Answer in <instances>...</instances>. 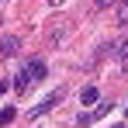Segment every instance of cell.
<instances>
[{
    "mask_svg": "<svg viewBox=\"0 0 128 128\" xmlns=\"http://www.w3.org/2000/svg\"><path fill=\"white\" fill-rule=\"evenodd\" d=\"M107 111H111V104H97L94 111H86V114H80L76 121H80V125H90V121H97V118H104Z\"/></svg>",
    "mask_w": 128,
    "mask_h": 128,
    "instance_id": "1",
    "label": "cell"
},
{
    "mask_svg": "<svg viewBox=\"0 0 128 128\" xmlns=\"http://www.w3.org/2000/svg\"><path fill=\"white\" fill-rule=\"evenodd\" d=\"M0 56H7V59L18 56V38H14V35H4V38H0Z\"/></svg>",
    "mask_w": 128,
    "mask_h": 128,
    "instance_id": "2",
    "label": "cell"
},
{
    "mask_svg": "<svg viewBox=\"0 0 128 128\" xmlns=\"http://www.w3.org/2000/svg\"><path fill=\"white\" fill-rule=\"evenodd\" d=\"M24 69H28V76H31V80H45V62H42V59H31Z\"/></svg>",
    "mask_w": 128,
    "mask_h": 128,
    "instance_id": "3",
    "label": "cell"
},
{
    "mask_svg": "<svg viewBox=\"0 0 128 128\" xmlns=\"http://www.w3.org/2000/svg\"><path fill=\"white\" fill-rule=\"evenodd\" d=\"M56 100H59V94H52V97H45L38 107H31V118H38V114H45V111H52L56 107Z\"/></svg>",
    "mask_w": 128,
    "mask_h": 128,
    "instance_id": "4",
    "label": "cell"
},
{
    "mask_svg": "<svg viewBox=\"0 0 128 128\" xmlns=\"http://www.w3.org/2000/svg\"><path fill=\"white\" fill-rule=\"evenodd\" d=\"M31 83H35V80L28 76V69H21V73H18V80H14V90H21V94H24V90H28Z\"/></svg>",
    "mask_w": 128,
    "mask_h": 128,
    "instance_id": "5",
    "label": "cell"
},
{
    "mask_svg": "<svg viewBox=\"0 0 128 128\" xmlns=\"http://www.w3.org/2000/svg\"><path fill=\"white\" fill-rule=\"evenodd\" d=\"M80 100L83 104H97V86H86L83 94H80Z\"/></svg>",
    "mask_w": 128,
    "mask_h": 128,
    "instance_id": "6",
    "label": "cell"
},
{
    "mask_svg": "<svg viewBox=\"0 0 128 128\" xmlns=\"http://www.w3.org/2000/svg\"><path fill=\"white\" fill-rule=\"evenodd\" d=\"M10 121H14V107H4V111H0V128L10 125Z\"/></svg>",
    "mask_w": 128,
    "mask_h": 128,
    "instance_id": "7",
    "label": "cell"
},
{
    "mask_svg": "<svg viewBox=\"0 0 128 128\" xmlns=\"http://www.w3.org/2000/svg\"><path fill=\"white\" fill-rule=\"evenodd\" d=\"M118 21H121V24L128 21V0H125V4H121V7H118Z\"/></svg>",
    "mask_w": 128,
    "mask_h": 128,
    "instance_id": "8",
    "label": "cell"
},
{
    "mask_svg": "<svg viewBox=\"0 0 128 128\" xmlns=\"http://www.w3.org/2000/svg\"><path fill=\"white\" fill-rule=\"evenodd\" d=\"M4 90H7V83H4V80H0V94H4Z\"/></svg>",
    "mask_w": 128,
    "mask_h": 128,
    "instance_id": "9",
    "label": "cell"
},
{
    "mask_svg": "<svg viewBox=\"0 0 128 128\" xmlns=\"http://www.w3.org/2000/svg\"><path fill=\"white\" fill-rule=\"evenodd\" d=\"M114 128H125V125H114Z\"/></svg>",
    "mask_w": 128,
    "mask_h": 128,
    "instance_id": "10",
    "label": "cell"
}]
</instances>
